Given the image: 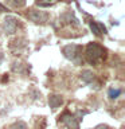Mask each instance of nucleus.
Returning <instances> with one entry per match:
<instances>
[{
  "mask_svg": "<svg viewBox=\"0 0 125 129\" xmlns=\"http://www.w3.org/2000/svg\"><path fill=\"white\" fill-rule=\"evenodd\" d=\"M105 52L106 50L101 46V44L91 42L86 46V50H85V58L89 63L91 64H97L98 62H101L105 58Z\"/></svg>",
  "mask_w": 125,
  "mask_h": 129,
  "instance_id": "nucleus-1",
  "label": "nucleus"
},
{
  "mask_svg": "<svg viewBox=\"0 0 125 129\" xmlns=\"http://www.w3.org/2000/svg\"><path fill=\"white\" fill-rule=\"evenodd\" d=\"M62 54L66 59L77 60V58L81 54V46H78V44H67V46L62 48Z\"/></svg>",
  "mask_w": 125,
  "mask_h": 129,
  "instance_id": "nucleus-2",
  "label": "nucleus"
},
{
  "mask_svg": "<svg viewBox=\"0 0 125 129\" xmlns=\"http://www.w3.org/2000/svg\"><path fill=\"white\" fill-rule=\"evenodd\" d=\"M27 18L34 23H46L48 20V14L44 11H40V10H31L30 12L27 14Z\"/></svg>",
  "mask_w": 125,
  "mask_h": 129,
  "instance_id": "nucleus-3",
  "label": "nucleus"
},
{
  "mask_svg": "<svg viewBox=\"0 0 125 129\" xmlns=\"http://www.w3.org/2000/svg\"><path fill=\"white\" fill-rule=\"evenodd\" d=\"M60 121L66 125L69 129H79V124H78V120L74 114H70V113H63L62 117H60Z\"/></svg>",
  "mask_w": 125,
  "mask_h": 129,
  "instance_id": "nucleus-4",
  "label": "nucleus"
},
{
  "mask_svg": "<svg viewBox=\"0 0 125 129\" xmlns=\"http://www.w3.org/2000/svg\"><path fill=\"white\" fill-rule=\"evenodd\" d=\"M3 28L7 34H15L16 28H18V20H16L14 16H7V18L4 19Z\"/></svg>",
  "mask_w": 125,
  "mask_h": 129,
  "instance_id": "nucleus-5",
  "label": "nucleus"
},
{
  "mask_svg": "<svg viewBox=\"0 0 125 129\" xmlns=\"http://www.w3.org/2000/svg\"><path fill=\"white\" fill-rule=\"evenodd\" d=\"M90 30L93 31V34L97 35V36H100V35H102V34H106V32H108L106 27H105L102 23L94 22V20H91V22H90Z\"/></svg>",
  "mask_w": 125,
  "mask_h": 129,
  "instance_id": "nucleus-6",
  "label": "nucleus"
},
{
  "mask_svg": "<svg viewBox=\"0 0 125 129\" xmlns=\"http://www.w3.org/2000/svg\"><path fill=\"white\" fill-rule=\"evenodd\" d=\"M62 102H63L62 95H59V94H50L48 95V105H50V108L52 110L58 109L62 105Z\"/></svg>",
  "mask_w": 125,
  "mask_h": 129,
  "instance_id": "nucleus-7",
  "label": "nucleus"
},
{
  "mask_svg": "<svg viewBox=\"0 0 125 129\" xmlns=\"http://www.w3.org/2000/svg\"><path fill=\"white\" fill-rule=\"evenodd\" d=\"M81 79H82L85 83H90V82H93V79H94V73L91 70H83L81 73Z\"/></svg>",
  "mask_w": 125,
  "mask_h": 129,
  "instance_id": "nucleus-8",
  "label": "nucleus"
},
{
  "mask_svg": "<svg viewBox=\"0 0 125 129\" xmlns=\"http://www.w3.org/2000/svg\"><path fill=\"white\" fill-rule=\"evenodd\" d=\"M121 93H122V90L120 87H110L108 90V97L110 100H117L121 95Z\"/></svg>",
  "mask_w": 125,
  "mask_h": 129,
  "instance_id": "nucleus-9",
  "label": "nucleus"
},
{
  "mask_svg": "<svg viewBox=\"0 0 125 129\" xmlns=\"http://www.w3.org/2000/svg\"><path fill=\"white\" fill-rule=\"evenodd\" d=\"M10 129H28V128H27L26 122H23V121H18V122L12 124L10 126Z\"/></svg>",
  "mask_w": 125,
  "mask_h": 129,
  "instance_id": "nucleus-10",
  "label": "nucleus"
},
{
  "mask_svg": "<svg viewBox=\"0 0 125 129\" xmlns=\"http://www.w3.org/2000/svg\"><path fill=\"white\" fill-rule=\"evenodd\" d=\"M11 6H14L16 8H22L24 4H26V0H10Z\"/></svg>",
  "mask_w": 125,
  "mask_h": 129,
  "instance_id": "nucleus-11",
  "label": "nucleus"
},
{
  "mask_svg": "<svg viewBox=\"0 0 125 129\" xmlns=\"http://www.w3.org/2000/svg\"><path fill=\"white\" fill-rule=\"evenodd\" d=\"M36 4H38L39 7H50V6H51V3H50V2L44 3V2H39V0L36 2Z\"/></svg>",
  "mask_w": 125,
  "mask_h": 129,
  "instance_id": "nucleus-12",
  "label": "nucleus"
},
{
  "mask_svg": "<svg viewBox=\"0 0 125 129\" xmlns=\"http://www.w3.org/2000/svg\"><path fill=\"white\" fill-rule=\"evenodd\" d=\"M94 129H109L108 125H104V124H101V125H97V126Z\"/></svg>",
  "mask_w": 125,
  "mask_h": 129,
  "instance_id": "nucleus-13",
  "label": "nucleus"
},
{
  "mask_svg": "<svg viewBox=\"0 0 125 129\" xmlns=\"http://www.w3.org/2000/svg\"><path fill=\"white\" fill-rule=\"evenodd\" d=\"M3 11H8V10H7L4 6H2V4H0V12H3Z\"/></svg>",
  "mask_w": 125,
  "mask_h": 129,
  "instance_id": "nucleus-14",
  "label": "nucleus"
},
{
  "mask_svg": "<svg viewBox=\"0 0 125 129\" xmlns=\"http://www.w3.org/2000/svg\"><path fill=\"white\" fill-rule=\"evenodd\" d=\"M2 59H3V54H0V62H2Z\"/></svg>",
  "mask_w": 125,
  "mask_h": 129,
  "instance_id": "nucleus-15",
  "label": "nucleus"
}]
</instances>
